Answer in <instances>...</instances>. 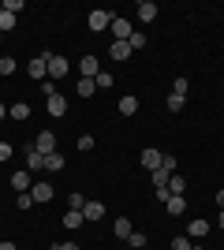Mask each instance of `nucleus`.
<instances>
[{
  "label": "nucleus",
  "instance_id": "1",
  "mask_svg": "<svg viewBox=\"0 0 224 250\" xmlns=\"http://www.w3.org/2000/svg\"><path fill=\"white\" fill-rule=\"evenodd\" d=\"M26 71H30V79H38V83H45V79H49V52H41V56H34Z\"/></svg>",
  "mask_w": 224,
  "mask_h": 250
},
{
  "label": "nucleus",
  "instance_id": "2",
  "mask_svg": "<svg viewBox=\"0 0 224 250\" xmlns=\"http://www.w3.org/2000/svg\"><path fill=\"white\" fill-rule=\"evenodd\" d=\"M86 22H90V30H94V34H101V30H108V26H112V15L97 8V11H90V19H86Z\"/></svg>",
  "mask_w": 224,
  "mask_h": 250
},
{
  "label": "nucleus",
  "instance_id": "3",
  "mask_svg": "<svg viewBox=\"0 0 224 250\" xmlns=\"http://www.w3.org/2000/svg\"><path fill=\"white\" fill-rule=\"evenodd\" d=\"M34 149H38L41 157L56 153V135H53V131H41V135H38V142H34Z\"/></svg>",
  "mask_w": 224,
  "mask_h": 250
},
{
  "label": "nucleus",
  "instance_id": "4",
  "mask_svg": "<svg viewBox=\"0 0 224 250\" xmlns=\"http://www.w3.org/2000/svg\"><path fill=\"white\" fill-rule=\"evenodd\" d=\"M67 71H71L67 56H53V52H49V75H53V79H64Z\"/></svg>",
  "mask_w": 224,
  "mask_h": 250
},
{
  "label": "nucleus",
  "instance_id": "5",
  "mask_svg": "<svg viewBox=\"0 0 224 250\" xmlns=\"http://www.w3.org/2000/svg\"><path fill=\"white\" fill-rule=\"evenodd\" d=\"M131 34H135L131 19H112V42H127Z\"/></svg>",
  "mask_w": 224,
  "mask_h": 250
},
{
  "label": "nucleus",
  "instance_id": "6",
  "mask_svg": "<svg viewBox=\"0 0 224 250\" xmlns=\"http://www.w3.org/2000/svg\"><path fill=\"white\" fill-rule=\"evenodd\" d=\"M161 161H164V153H161V149H142V168H146V172H157Z\"/></svg>",
  "mask_w": 224,
  "mask_h": 250
},
{
  "label": "nucleus",
  "instance_id": "7",
  "mask_svg": "<svg viewBox=\"0 0 224 250\" xmlns=\"http://www.w3.org/2000/svg\"><path fill=\"white\" fill-rule=\"evenodd\" d=\"M205 235H209V220H191V224H187V239H205Z\"/></svg>",
  "mask_w": 224,
  "mask_h": 250
},
{
  "label": "nucleus",
  "instance_id": "8",
  "mask_svg": "<svg viewBox=\"0 0 224 250\" xmlns=\"http://www.w3.org/2000/svg\"><path fill=\"white\" fill-rule=\"evenodd\" d=\"M164 209H168L172 217H183V213H187V198H183V194H172V198L164 202Z\"/></svg>",
  "mask_w": 224,
  "mask_h": 250
},
{
  "label": "nucleus",
  "instance_id": "9",
  "mask_svg": "<svg viewBox=\"0 0 224 250\" xmlns=\"http://www.w3.org/2000/svg\"><path fill=\"white\" fill-rule=\"evenodd\" d=\"M8 116L22 124V120H30V104H26V101H15V104H8Z\"/></svg>",
  "mask_w": 224,
  "mask_h": 250
},
{
  "label": "nucleus",
  "instance_id": "10",
  "mask_svg": "<svg viewBox=\"0 0 224 250\" xmlns=\"http://www.w3.org/2000/svg\"><path fill=\"white\" fill-rule=\"evenodd\" d=\"M30 198L34 202H49V198H53V183H34V187H30Z\"/></svg>",
  "mask_w": 224,
  "mask_h": 250
},
{
  "label": "nucleus",
  "instance_id": "11",
  "mask_svg": "<svg viewBox=\"0 0 224 250\" xmlns=\"http://www.w3.org/2000/svg\"><path fill=\"white\" fill-rule=\"evenodd\" d=\"M41 168H45V157L30 146V149H26V172H41Z\"/></svg>",
  "mask_w": 224,
  "mask_h": 250
},
{
  "label": "nucleus",
  "instance_id": "12",
  "mask_svg": "<svg viewBox=\"0 0 224 250\" xmlns=\"http://www.w3.org/2000/svg\"><path fill=\"white\" fill-rule=\"evenodd\" d=\"M45 108H49V116H64V112H67V101H64L60 94H53L49 101H45Z\"/></svg>",
  "mask_w": 224,
  "mask_h": 250
},
{
  "label": "nucleus",
  "instance_id": "13",
  "mask_svg": "<svg viewBox=\"0 0 224 250\" xmlns=\"http://www.w3.org/2000/svg\"><path fill=\"white\" fill-rule=\"evenodd\" d=\"M11 187L19 190V194H22V190H30V187H34V183H30V172H26V168H22V172H15V176H11Z\"/></svg>",
  "mask_w": 224,
  "mask_h": 250
},
{
  "label": "nucleus",
  "instance_id": "14",
  "mask_svg": "<svg viewBox=\"0 0 224 250\" xmlns=\"http://www.w3.org/2000/svg\"><path fill=\"white\" fill-rule=\"evenodd\" d=\"M139 19L142 22H153V19H157V4H153V0H142V4H139Z\"/></svg>",
  "mask_w": 224,
  "mask_h": 250
},
{
  "label": "nucleus",
  "instance_id": "15",
  "mask_svg": "<svg viewBox=\"0 0 224 250\" xmlns=\"http://www.w3.org/2000/svg\"><path fill=\"white\" fill-rule=\"evenodd\" d=\"M82 217L86 220H101V217H105V206H101V202H86V206H82Z\"/></svg>",
  "mask_w": 224,
  "mask_h": 250
},
{
  "label": "nucleus",
  "instance_id": "16",
  "mask_svg": "<svg viewBox=\"0 0 224 250\" xmlns=\"http://www.w3.org/2000/svg\"><path fill=\"white\" fill-rule=\"evenodd\" d=\"M120 112H123V116H135V112H139V97H135V94L120 97Z\"/></svg>",
  "mask_w": 224,
  "mask_h": 250
},
{
  "label": "nucleus",
  "instance_id": "17",
  "mask_svg": "<svg viewBox=\"0 0 224 250\" xmlns=\"http://www.w3.org/2000/svg\"><path fill=\"white\" fill-rule=\"evenodd\" d=\"M82 209H67V213H64V228H82Z\"/></svg>",
  "mask_w": 224,
  "mask_h": 250
},
{
  "label": "nucleus",
  "instance_id": "18",
  "mask_svg": "<svg viewBox=\"0 0 224 250\" xmlns=\"http://www.w3.org/2000/svg\"><path fill=\"white\" fill-rule=\"evenodd\" d=\"M108 52H112V60H127V56H131V45L127 42H112V45H108Z\"/></svg>",
  "mask_w": 224,
  "mask_h": 250
},
{
  "label": "nucleus",
  "instance_id": "19",
  "mask_svg": "<svg viewBox=\"0 0 224 250\" xmlns=\"http://www.w3.org/2000/svg\"><path fill=\"white\" fill-rule=\"evenodd\" d=\"M82 79H97V56H82Z\"/></svg>",
  "mask_w": 224,
  "mask_h": 250
},
{
  "label": "nucleus",
  "instance_id": "20",
  "mask_svg": "<svg viewBox=\"0 0 224 250\" xmlns=\"http://www.w3.org/2000/svg\"><path fill=\"white\" fill-rule=\"evenodd\" d=\"M64 165H67L64 153H49V157H45V168H49V172H60Z\"/></svg>",
  "mask_w": 224,
  "mask_h": 250
},
{
  "label": "nucleus",
  "instance_id": "21",
  "mask_svg": "<svg viewBox=\"0 0 224 250\" xmlns=\"http://www.w3.org/2000/svg\"><path fill=\"white\" fill-rule=\"evenodd\" d=\"M183 190H187V179H183V176H172L168 179V194H183Z\"/></svg>",
  "mask_w": 224,
  "mask_h": 250
},
{
  "label": "nucleus",
  "instance_id": "22",
  "mask_svg": "<svg viewBox=\"0 0 224 250\" xmlns=\"http://www.w3.org/2000/svg\"><path fill=\"white\" fill-rule=\"evenodd\" d=\"M187 90H191V83H187V79L180 75V79L172 83V94H176V97H187Z\"/></svg>",
  "mask_w": 224,
  "mask_h": 250
},
{
  "label": "nucleus",
  "instance_id": "23",
  "mask_svg": "<svg viewBox=\"0 0 224 250\" xmlns=\"http://www.w3.org/2000/svg\"><path fill=\"white\" fill-rule=\"evenodd\" d=\"M94 90H97V83H94V79H79V97H90Z\"/></svg>",
  "mask_w": 224,
  "mask_h": 250
},
{
  "label": "nucleus",
  "instance_id": "24",
  "mask_svg": "<svg viewBox=\"0 0 224 250\" xmlns=\"http://www.w3.org/2000/svg\"><path fill=\"white\" fill-rule=\"evenodd\" d=\"M15 19H19V15H8V11H0V34H8L11 26H15Z\"/></svg>",
  "mask_w": 224,
  "mask_h": 250
},
{
  "label": "nucleus",
  "instance_id": "25",
  "mask_svg": "<svg viewBox=\"0 0 224 250\" xmlns=\"http://www.w3.org/2000/svg\"><path fill=\"white\" fill-rule=\"evenodd\" d=\"M112 228H116V235H120V239H127L131 231H135V228H131V220H116Z\"/></svg>",
  "mask_w": 224,
  "mask_h": 250
},
{
  "label": "nucleus",
  "instance_id": "26",
  "mask_svg": "<svg viewBox=\"0 0 224 250\" xmlns=\"http://www.w3.org/2000/svg\"><path fill=\"white\" fill-rule=\"evenodd\" d=\"M15 206H19V209H22V213H26V209H30V206H38V202H34V198H30V190H22L19 198H15Z\"/></svg>",
  "mask_w": 224,
  "mask_h": 250
},
{
  "label": "nucleus",
  "instance_id": "27",
  "mask_svg": "<svg viewBox=\"0 0 224 250\" xmlns=\"http://www.w3.org/2000/svg\"><path fill=\"white\" fill-rule=\"evenodd\" d=\"M127 45H131V52H135V49H142V45H146V34H142V30H135V34L127 38Z\"/></svg>",
  "mask_w": 224,
  "mask_h": 250
},
{
  "label": "nucleus",
  "instance_id": "28",
  "mask_svg": "<svg viewBox=\"0 0 224 250\" xmlns=\"http://www.w3.org/2000/svg\"><path fill=\"white\" fill-rule=\"evenodd\" d=\"M94 83H97V90H108V86H112V75H108V71H97Z\"/></svg>",
  "mask_w": 224,
  "mask_h": 250
},
{
  "label": "nucleus",
  "instance_id": "29",
  "mask_svg": "<svg viewBox=\"0 0 224 250\" xmlns=\"http://www.w3.org/2000/svg\"><path fill=\"white\" fill-rule=\"evenodd\" d=\"M0 75H15V60L11 56H0Z\"/></svg>",
  "mask_w": 224,
  "mask_h": 250
},
{
  "label": "nucleus",
  "instance_id": "30",
  "mask_svg": "<svg viewBox=\"0 0 224 250\" xmlns=\"http://www.w3.org/2000/svg\"><path fill=\"white\" fill-rule=\"evenodd\" d=\"M183 104H187V97H176V94H168V112H180Z\"/></svg>",
  "mask_w": 224,
  "mask_h": 250
},
{
  "label": "nucleus",
  "instance_id": "31",
  "mask_svg": "<svg viewBox=\"0 0 224 250\" xmlns=\"http://www.w3.org/2000/svg\"><path fill=\"white\" fill-rule=\"evenodd\" d=\"M4 11H8V15H19V11H22V0H4Z\"/></svg>",
  "mask_w": 224,
  "mask_h": 250
},
{
  "label": "nucleus",
  "instance_id": "32",
  "mask_svg": "<svg viewBox=\"0 0 224 250\" xmlns=\"http://www.w3.org/2000/svg\"><path fill=\"white\" fill-rule=\"evenodd\" d=\"M127 243H131V247H146V235H142V231H131V235H127Z\"/></svg>",
  "mask_w": 224,
  "mask_h": 250
},
{
  "label": "nucleus",
  "instance_id": "33",
  "mask_svg": "<svg viewBox=\"0 0 224 250\" xmlns=\"http://www.w3.org/2000/svg\"><path fill=\"white\" fill-rule=\"evenodd\" d=\"M67 206H71V209H82L86 202H82V194H79V190H71V194H67Z\"/></svg>",
  "mask_w": 224,
  "mask_h": 250
},
{
  "label": "nucleus",
  "instance_id": "34",
  "mask_svg": "<svg viewBox=\"0 0 224 250\" xmlns=\"http://www.w3.org/2000/svg\"><path fill=\"white\" fill-rule=\"evenodd\" d=\"M172 250H191V239H187V235H176V239H172Z\"/></svg>",
  "mask_w": 224,
  "mask_h": 250
},
{
  "label": "nucleus",
  "instance_id": "35",
  "mask_svg": "<svg viewBox=\"0 0 224 250\" xmlns=\"http://www.w3.org/2000/svg\"><path fill=\"white\" fill-rule=\"evenodd\" d=\"M79 149H82V153H90V149H94V138H90V135H79Z\"/></svg>",
  "mask_w": 224,
  "mask_h": 250
},
{
  "label": "nucleus",
  "instance_id": "36",
  "mask_svg": "<svg viewBox=\"0 0 224 250\" xmlns=\"http://www.w3.org/2000/svg\"><path fill=\"white\" fill-rule=\"evenodd\" d=\"M11 157V142H0V161H8Z\"/></svg>",
  "mask_w": 224,
  "mask_h": 250
},
{
  "label": "nucleus",
  "instance_id": "37",
  "mask_svg": "<svg viewBox=\"0 0 224 250\" xmlns=\"http://www.w3.org/2000/svg\"><path fill=\"white\" fill-rule=\"evenodd\" d=\"M56 250H82V247H79V243H60Z\"/></svg>",
  "mask_w": 224,
  "mask_h": 250
},
{
  "label": "nucleus",
  "instance_id": "38",
  "mask_svg": "<svg viewBox=\"0 0 224 250\" xmlns=\"http://www.w3.org/2000/svg\"><path fill=\"white\" fill-rule=\"evenodd\" d=\"M0 250H19V247H15L11 239H4V243H0Z\"/></svg>",
  "mask_w": 224,
  "mask_h": 250
},
{
  "label": "nucleus",
  "instance_id": "39",
  "mask_svg": "<svg viewBox=\"0 0 224 250\" xmlns=\"http://www.w3.org/2000/svg\"><path fill=\"white\" fill-rule=\"evenodd\" d=\"M0 120H8V104L0 101Z\"/></svg>",
  "mask_w": 224,
  "mask_h": 250
},
{
  "label": "nucleus",
  "instance_id": "40",
  "mask_svg": "<svg viewBox=\"0 0 224 250\" xmlns=\"http://www.w3.org/2000/svg\"><path fill=\"white\" fill-rule=\"evenodd\" d=\"M217 206H221V209H224V190H217Z\"/></svg>",
  "mask_w": 224,
  "mask_h": 250
},
{
  "label": "nucleus",
  "instance_id": "41",
  "mask_svg": "<svg viewBox=\"0 0 224 250\" xmlns=\"http://www.w3.org/2000/svg\"><path fill=\"white\" fill-rule=\"evenodd\" d=\"M217 224H221V228H224V209H221V213H217Z\"/></svg>",
  "mask_w": 224,
  "mask_h": 250
},
{
  "label": "nucleus",
  "instance_id": "42",
  "mask_svg": "<svg viewBox=\"0 0 224 250\" xmlns=\"http://www.w3.org/2000/svg\"><path fill=\"white\" fill-rule=\"evenodd\" d=\"M0 11H4V0H0Z\"/></svg>",
  "mask_w": 224,
  "mask_h": 250
},
{
  "label": "nucleus",
  "instance_id": "43",
  "mask_svg": "<svg viewBox=\"0 0 224 250\" xmlns=\"http://www.w3.org/2000/svg\"><path fill=\"white\" fill-rule=\"evenodd\" d=\"M191 250H202V247H191Z\"/></svg>",
  "mask_w": 224,
  "mask_h": 250
},
{
  "label": "nucleus",
  "instance_id": "44",
  "mask_svg": "<svg viewBox=\"0 0 224 250\" xmlns=\"http://www.w3.org/2000/svg\"><path fill=\"white\" fill-rule=\"evenodd\" d=\"M0 38H4V34H0Z\"/></svg>",
  "mask_w": 224,
  "mask_h": 250
},
{
  "label": "nucleus",
  "instance_id": "45",
  "mask_svg": "<svg viewBox=\"0 0 224 250\" xmlns=\"http://www.w3.org/2000/svg\"><path fill=\"white\" fill-rule=\"evenodd\" d=\"M53 250H56V247H53Z\"/></svg>",
  "mask_w": 224,
  "mask_h": 250
}]
</instances>
